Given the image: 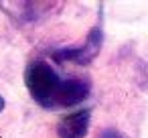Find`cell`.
Wrapping results in <instances>:
<instances>
[{
    "instance_id": "1",
    "label": "cell",
    "mask_w": 148,
    "mask_h": 138,
    "mask_svg": "<svg viewBox=\"0 0 148 138\" xmlns=\"http://www.w3.org/2000/svg\"><path fill=\"white\" fill-rule=\"evenodd\" d=\"M25 83L31 97L47 110L71 108L81 104L89 95V81L85 79H61L57 71L43 59L29 63L25 71Z\"/></svg>"
},
{
    "instance_id": "3",
    "label": "cell",
    "mask_w": 148,
    "mask_h": 138,
    "mask_svg": "<svg viewBox=\"0 0 148 138\" xmlns=\"http://www.w3.org/2000/svg\"><path fill=\"white\" fill-rule=\"evenodd\" d=\"M101 47V29H93L87 37V41L81 47H73V49H61L55 53L57 61H73V63H87L89 59L95 57V53Z\"/></svg>"
},
{
    "instance_id": "6",
    "label": "cell",
    "mask_w": 148,
    "mask_h": 138,
    "mask_svg": "<svg viewBox=\"0 0 148 138\" xmlns=\"http://www.w3.org/2000/svg\"><path fill=\"white\" fill-rule=\"evenodd\" d=\"M4 110V100H2V95H0V112Z\"/></svg>"
},
{
    "instance_id": "5",
    "label": "cell",
    "mask_w": 148,
    "mask_h": 138,
    "mask_svg": "<svg viewBox=\"0 0 148 138\" xmlns=\"http://www.w3.org/2000/svg\"><path fill=\"white\" fill-rule=\"evenodd\" d=\"M99 138H126L124 134H120L118 130H112V128H108V130H103L101 134H99Z\"/></svg>"
},
{
    "instance_id": "2",
    "label": "cell",
    "mask_w": 148,
    "mask_h": 138,
    "mask_svg": "<svg viewBox=\"0 0 148 138\" xmlns=\"http://www.w3.org/2000/svg\"><path fill=\"white\" fill-rule=\"evenodd\" d=\"M59 6L57 2H0V8H4L16 25L31 27L37 25L41 19L49 16L51 10Z\"/></svg>"
},
{
    "instance_id": "4",
    "label": "cell",
    "mask_w": 148,
    "mask_h": 138,
    "mask_svg": "<svg viewBox=\"0 0 148 138\" xmlns=\"http://www.w3.org/2000/svg\"><path fill=\"white\" fill-rule=\"evenodd\" d=\"M89 118H91L89 110H77L67 114L57 126L59 138H83L89 128Z\"/></svg>"
}]
</instances>
